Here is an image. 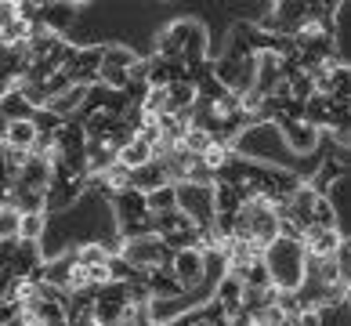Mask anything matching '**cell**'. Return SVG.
Segmentation results:
<instances>
[{"label":"cell","instance_id":"9","mask_svg":"<svg viewBox=\"0 0 351 326\" xmlns=\"http://www.w3.org/2000/svg\"><path fill=\"white\" fill-rule=\"evenodd\" d=\"M167 185H171V181H167V174H163L160 163H149V167H141V171L131 174V189L141 192V196H152V192H160V189H167Z\"/></svg>","mask_w":351,"mask_h":326},{"label":"cell","instance_id":"10","mask_svg":"<svg viewBox=\"0 0 351 326\" xmlns=\"http://www.w3.org/2000/svg\"><path fill=\"white\" fill-rule=\"evenodd\" d=\"M112 246H106V243H80L76 246V265H84V268H101V265H109L112 261Z\"/></svg>","mask_w":351,"mask_h":326},{"label":"cell","instance_id":"4","mask_svg":"<svg viewBox=\"0 0 351 326\" xmlns=\"http://www.w3.org/2000/svg\"><path fill=\"white\" fill-rule=\"evenodd\" d=\"M178 211L185 214L199 232H210L217 225V203H214V185H178Z\"/></svg>","mask_w":351,"mask_h":326},{"label":"cell","instance_id":"19","mask_svg":"<svg viewBox=\"0 0 351 326\" xmlns=\"http://www.w3.org/2000/svg\"><path fill=\"white\" fill-rule=\"evenodd\" d=\"M22 19V11L15 0H0V30H8V25H15Z\"/></svg>","mask_w":351,"mask_h":326},{"label":"cell","instance_id":"14","mask_svg":"<svg viewBox=\"0 0 351 326\" xmlns=\"http://www.w3.org/2000/svg\"><path fill=\"white\" fill-rule=\"evenodd\" d=\"M4 243H22V214L19 211H0V246Z\"/></svg>","mask_w":351,"mask_h":326},{"label":"cell","instance_id":"6","mask_svg":"<svg viewBox=\"0 0 351 326\" xmlns=\"http://www.w3.org/2000/svg\"><path fill=\"white\" fill-rule=\"evenodd\" d=\"M341 229H322V225H311L301 243H304V254L308 257H337V251H341Z\"/></svg>","mask_w":351,"mask_h":326},{"label":"cell","instance_id":"8","mask_svg":"<svg viewBox=\"0 0 351 326\" xmlns=\"http://www.w3.org/2000/svg\"><path fill=\"white\" fill-rule=\"evenodd\" d=\"M120 163L127 167V171H141V167H149V163H156V149L149 145V141L145 138H141V135H134L131 141H127V145L120 149Z\"/></svg>","mask_w":351,"mask_h":326},{"label":"cell","instance_id":"7","mask_svg":"<svg viewBox=\"0 0 351 326\" xmlns=\"http://www.w3.org/2000/svg\"><path fill=\"white\" fill-rule=\"evenodd\" d=\"M36 138H40V130H36V124H33V116H29V120H4V145H11V149H25V152H33V145H36Z\"/></svg>","mask_w":351,"mask_h":326},{"label":"cell","instance_id":"1","mask_svg":"<svg viewBox=\"0 0 351 326\" xmlns=\"http://www.w3.org/2000/svg\"><path fill=\"white\" fill-rule=\"evenodd\" d=\"M279 203L265 200V196H257V200H243L239 214L232 218V240H243V243H254L268 251L271 243L279 240Z\"/></svg>","mask_w":351,"mask_h":326},{"label":"cell","instance_id":"15","mask_svg":"<svg viewBox=\"0 0 351 326\" xmlns=\"http://www.w3.org/2000/svg\"><path fill=\"white\" fill-rule=\"evenodd\" d=\"M145 203H149V214H167V211H178V189H174V185H167V189H160V192L145 196Z\"/></svg>","mask_w":351,"mask_h":326},{"label":"cell","instance_id":"18","mask_svg":"<svg viewBox=\"0 0 351 326\" xmlns=\"http://www.w3.org/2000/svg\"><path fill=\"white\" fill-rule=\"evenodd\" d=\"M315 225H322V229H337V214H333V207H330L326 196H322L319 207H315Z\"/></svg>","mask_w":351,"mask_h":326},{"label":"cell","instance_id":"5","mask_svg":"<svg viewBox=\"0 0 351 326\" xmlns=\"http://www.w3.org/2000/svg\"><path fill=\"white\" fill-rule=\"evenodd\" d=\"M276 135L282 138V145L286 149H293V152H311L319 145V130L315 127H308L304 120H293V116H279L276 124Z\"/></svg>","mask_w":351,"mask_h":326},{"label":"cell","instance_id":"3","mask_svg":"<svg viewBox=\"0 0 351 326\" xmlns=\"http://www.w3.org/2000/svg\"><path fill=\"white\" fill-rule=\"evenodd\" d=\"M120 257L141 276H149L156 268H171L174 265V251L167 246V240L160 236H138V240H123L120 243Z\"/></svg>","mask_w":351,"mask_h":326},{"label":"cell","instance_id":"12","mask_svg":"<svg viewBox=\"0 0 351 326\" xmlns=\"http://www.w3.org/2000/svg\"><path fill=\"white\" fill-rule=\"evenodd\" d=\"M214 141H217V138H214L206 127H196V124H192V127H189V135H185V141H181V149L192 152V156H199V160H203V152L210 149Z\"/></svg>","mask_w":351,"mask_h":326},{"label":"cell","instance_id":"2","mask_svg":"<svg viewBox=\"0 0 351 326\" xmlns=\"http://www.w3.org/2000/svg\"><path fill=\"white\" fill-rule=\"evenodd\" d=\"M265 265H268V272H271V283H276V290L297 294V290H301V283H304V268H308L304 243H301V240H286V236H279V240L265 251Z\"/></svg>","mask_w":351,"mask_h":326},{"label":"cell","instance_id":"11","mask_svg":"<svg viewBox=\"0 0 351 326\" xmlns=\"http://www.w3.org/2000/svg\"><path fill=\"white\" fill-rule=\"evenodd\" d=\"M73 15H76V8H66V4H44V8H40V22L47 25L51 33H58V36H62V30L73 22Z\"/></svg>","mask_w":351,"mask_h":326},{"label":"cell","instance_id":"16","mask_svg":"<svg viewBox=\"0 0 351 326\" xmlns=\"http://www.w3.org/2000/svg\"><path fill=\"white\" fill-rule=\"evenodd\" d=\"M337 268H341V286H344V294H351V236L341 240V251H337Z\"/></svg>","mask_w":351,"mask_h":326},{"label":"cell","instance_id":"13","mask_svg":"<svg viewBox=\"0 0 351 326\" xmlns=\"http://www.w3.org/2000/svg\"><path fill=\"white\" fill-rule=\"evenodd\" d=\"M0 116H4V120H29L33 109H29V102H25L19 91H11V95L0 98Z\"/></svg>","mask_w":351,"mask_h":326},{"label":"cell","instance_id":"17","mask_svg":"<svg viewBox=\"0 0 351 326\" xmlns=\"http://www.w3.org/2000/svg\"><path fill=\"white\" fill-rule=\"evenodd\" d=\"M44 236V214H25L22 218V243H36Z\"/></svg>","mask_w":351,"mask_h":326}]
</instances>
